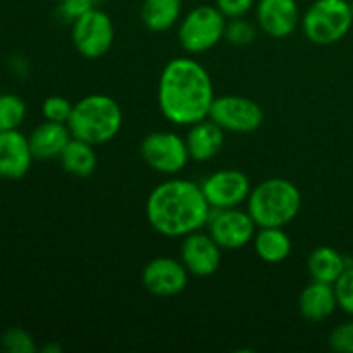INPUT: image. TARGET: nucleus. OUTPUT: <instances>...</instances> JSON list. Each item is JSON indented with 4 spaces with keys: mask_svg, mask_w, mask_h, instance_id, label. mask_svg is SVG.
<instances>
[{
    "mask_svg": "<svg viewBox=\"0 0 353 353\" xmlns=\"http://www.w3.org/2000/svg\"><path fill=\"white\" fill-rule=\"evenodd\" d=\"M209 71L193 57L168 62L159 79L157 102L161 112L176 126H192L209 117L214 102Z\"/></svg>",
    "mask_w": 353,
    "mask_h": 353,
    "instance_id": "nucleus-1",
    "label": "nucleus"
},
{
    "mask_svg": "<svg viewBox=\"0 0 353 353\" xmlns=\"http://www.w3.org/2000/svg\"><path fill=\"white\" fill-rule=\"evenodd\" d=\"M210 210L202 186L181 178L155 186L145 207L152 230L168 238H185L203 230Z\"/></svg>",
    "mask_w": 353,
    "mask_h": 353,
    "instance_id": "nucleus-2",
    "label": "nucleus"
},
{
    "mask_svg": "<svg viewBox=\"0 0 353 353\" xmlns=\"http://www.w3.org/2000/svg\"><path fill=\"white\" fill-rule=\"evenodd\" d=\"M123 126L121 105L109 95L93 93L72 105L68 128L78 140L102 145L117 137Z\"/></svg>",
    "mask_w": 353,
    "mask_h": 353,
    "instance_id": "nucleus-3",
    "label": "nucleus"
},
{
    "mask_svg": "<svg viewBox=\"0 0 353 353\" xmlns=\"http://www.w3.org/2000/svg\"><path fill=\"white\" fill-rule=\"evenodd\" d=\"M302 195L292 181L271 178L254 186L247 200V212L257 228H285L300 212Z\"/></svg>",
    "mask_w": 353,
    "mask_h": 353,
    "instance_id": "nucleus-4",
    "label": "nucleus"
},
{
    "mask_svg": "<svg viewBox=\"0 0 353 353\" xmlns=\"http://www.w3.org/2000/svg\"><path fill=\"white\" fill-rule=\"evenodd\" d=\"M353 24L350 2L316 0L302 17L303 33L312 43L331 45L347 37Z\"/></svg>",
    "mask_w": 353,
    "mask_h": 353,
    "instance_id": "nucleus-5",
    "label": "nucleus"
},
{
    "mask_svg": "<svg viewBox=\"0 0 353 353\" xmlns=\"http://www.w3.org/2000/svg\"><path fill=\"white\" fill-rule=\"evenodd\" d=\"M226 16L216 6H199L190 10L178 28L179 45L196 55L216 47L224 38Z\"/></svg>",
    "mask_w": 353,
    "mask_h": 353,
    "instance_id": "nucleus-6",
    "label": "nucleus"
},
{
    "mask_svg": "<svg viewBox=\"0 0 353 353\" xmlns=\"http://www.w3.org/2000/svg\"><path fill=\"white\" fill-rule=\"evenodd\" d=\"M145 164L161 174H178L190 162L185 138L172 131H154L140 145Z\"/></svg>",
    "mask_w": 353,
    "mask_h": 353,
    "instance_id": "nucleus-7",
    "label": "nucleus"
},
{
    "mask_svg": "<svg viewBox=\"0 0 353 353\" xmlns=\"http://www.w3.org/2000/svg\"><path fill=\"white\" fill-rule=\"evenodd\" d=\"M205 228L207 233L223 250H240L252 243L257 233L255 221L247 210H241L240 207L212 209Z\"/></svg>",
    "mask_w": 353,
    "mask_h": 353,
    "instance_id": "nucleus-8",
    "label": "nucleus"
},
{
    "mask_svg": "<svg viewBox=\"0 0 353 353\" xmlns=\"http://www.w3.org/2000/svg\"><path fill=\"white\" fill-rule=\"evenodd\" d=\"M209 119L231 133H254L264 123L261 105L247 97L223 95L214 99Z\"/></svg>",
    "mask_w": 353,
    "mask_h": 353,
    "instance_id": "nucleus-9",
    "label": "nucleus"
},
{
    "mask_svg": "<svg viewBox=\"0 0 353 353\" xmlns=\"http://www.w3.org/2000/svg\"><path fill=\"white\" fill-rule=\"evenodd\" d=\"M71 33L76 50L86 59L102 57L114 43L112 19L95 7L72 23Z\"/></svg>",
    "mask_w": 353,
    "mask_h": 353,
    "instance_id": "nucleus-10",
    "label": "nucleus"
},
{
    "mask_svg": "<svg viewBox=\"0 0 353 353\" xmlns=\"http://www.w3.org/2000/svg\"><path fill=\"white\" fill-rule=\"evenodd\" d=\"M200 186L210 209H231L243 205L252 192L248 176L238 169H221L212 172L200 183Z\"/></svg>",
    "mask_w": 353,
    "mask_h": 353,
    "instance_id": "nucleus-11",
    "label": "nucleus"
},
{
    "mask_svg": "<svg viewBox=\"0 0 353 353\" xmlns=\"http://www.w3.org/2000/svg\"><path fill=\"white\" fill-rule=\"evenodd\" d=\"M188 269L181 261L172 257H155L141 272L145 290L159 299H171L179 295L188 285Z\"/></svg>",
    "mask_w": 353,
    "mask_h": 353,
    "instance_id": "nucleus-12",
    "label": "nucleus"
},
{
    "mask_svg": "<svg viewBox=\"0 0 353 353\" xmlns=\"http://www.w3.org/2000/svg\"><path fill=\"white\" fill-rule=\"evenodd\" d=\"M221 250L223 248L214 241L209 233L202 230L183 238L181 262L188 272L196 278H209L216 274L221 265Z\"/></svg>",
    "mask_w": 353,
    "mask_h": 353,
    "instance_id": "nucleus-13",
    "label": "nucleus"
},
{
    "mask_svg": "<svg viewBox=\"0 0 353 353\" xmlns=\"http://www.w3.org/2000/svg\"><path fill=\"white\" fill-rule=\"evenodd\" d=\"M30 140L19 130L0 131V178L21 179L33 162Z\"/></svg>",
    "mask_w": 353,
    "mask_h": 353,
    "instance_id": "nucleus-14",
    "label": "nucleus"
},
{
    "mask_svg": "<svg viewBox=\"0 0 353 353\" xmlns=\"http://www.w3.org/2000/svg\"><path fill=\"white\" fill-rule=\"evenodd\" d=\"M257 21L269 37H290L300 23L299 3L296 0H259Z\"/></svg>",
    "mask_w": 353,
    "mask_h": 353,
    "instance_id": "nucleus-15",
    "label": "nucleus"
},
{
    "mask_svg": "<svg viewBox=\"0 0 353 353\" xmlns=\"http://www.w3.org/2000/svg\"><path fill=\"white\" fill-rule=\"evenodd\" d=\"M188 128L185 141L192 161L207 162L219 154L224 145V130L219 124L207 117Z\"/></svg>",
    "mask_w": 353,
    "mask_h": 353,
    "instance_id": "nucleus-16",
    "label": "nucleus"
},
{
    "mask_svg": "<svg viewBox=\"0 0 353 353\" xmlns=\"http://www.w3.org/2000/svg\"><path fill=\"white\" fill-rule=\"evenodd\" d=\"M71 138L72 134L69 131L68 124L45 119V123L34 128L33 133L28 137V140H30V147L34 159L50 161V159L61 157L62 150H64Z\"/></svg>",
    "mask_w": 353,
    "mask_h": 353,
    "instance_id": "nucleus-17",
    "label": "nucleus"
},
{
    "mask_svg": "<svg viewBox=\"0 0 353 353\" xmlns=\"http://www.w3.org/2000/svg\"><path fill=\"white\" fill-rule=\"evenodd\" d=\"M299 309L300 314L307 321H312V323H321V321L333 316L334 310L338 309L334 285H327V283L314 281L312 279V283L307 285L303 292L300 293Z\"/></svg>",
    "mask_w": 353,
    "mask_h": 353,
    "instance_id": "nucleus-18",
    "label": "nucleus"
},
{
    "mask_svg": "<svg viewBox=\"0 0 353 353\" xmlns=\"http://www.w3.org/2000/svg\"><path fill=\"white\" fill-rule=\"evenodd\" d=\"M350 265L353 264L348 262L345 255H341L340 252L331 247L316 248L307 261L310 278L314 281L327 283V285H334Z\"/></svg>",
    "mask_w": 353,
    "mask_h": 353,
    "instance_id": "nucleus-19",
    "label": "nucleus"
},
{
    "mask_svg": "<svg viewBox=\"0 0 353 353\" xmlns=\"http://www.w3.org/2000/svg\"><path fill=\"white\" fill-rule=\"evenodd\" d=\"M252 243L257 257L268 264L285 262L292 254V238L283 228H261Z\"/></svg>",
    "mask_w": 353,
    "mask_h": 353,
    "instance_id": "nucleus-20",
    "label": "nucleus"
},
{
    "mask_svg": "<svg viewBox=\"0 0 353 353\" xmlns=\"http://www.w3.org/2000/svg\"><path fill=\"white\" fill-rule=\"evenodd\" d=\"M59 161H61L62 169L69 174L76 176V178H88L97 168L95 145L72 137L62 150Z\"/></svg>",
    "mask_w": 353,
    "mask_h": 353,
    "instance_id": "nucleus-21",
    "label": "nucleus"
},
{
    "mask_svg": "<svg viewBox=\"0 0 353 353\" xmlns=\"http://www.w3.org/2000/svg\"><path fill=\"white\" fill-rule=\"evenodd\" d=\"M181 0H145L141 21L150 31H168L181 17Z\"/></svg>",
    "mask_w": 353,
    "mask_h": 353,
    "instance_id": "nucleus-22",
    "label": "nucleus"
},
{
    "mask_svg": "<svg viewBox=\"0 0 353 353\" xmlns=\"http://www.w3.org/2000/svg\"><path fill=\"white\" fill-rule=\"evenodd\" d=\"M26 117V103L12 93H0V131L19 130Z\"/></svg>",
    "mask_w": 353,
    "mask_h": 353,
    "instance_id": "nucleus-23",
    "label": "nucleus"
},
{
    "mask_svg": "<svg viewBox=\"0 0 353 353\" xmlns=\"http://www.w3.org/2000/svg\"><path fill=\"white\" fill-rule=\"evenodd\" d=\"M2 348L9 353H33L37 352L33 336L23 327H10L2 334Z\"/></svg>",
    "mask_w": 353,
    "mask_h": 353,
    "instance_id": "nucleus-24",
    "label": "nucleus"
},
{
    "mask_svg": "<svg viewBox=\"0 0 353 353\" xmlns=\"http://www.w3.org/2000/svg\"><path fill=\"white\" fill-rule=\"evenodd\" d=\"M224 38L230 43L243 47V45H250L255 40V28L254 24L248 23L243 17H234L230 23H226V31H224Z\"/></svg>",
    "mask_w": 353,
    "mask_h": 353,
    "instance_id": "nucleus-25",
    "label": "nucleus"
},
{
    "mask_svg": "<svg viewBox=\"0 0 353 353\" xmlns=\"http://www.w3.org/2000/svg\"><path fill=\"white\" fill-rule=\"evenodd\" d=\"M41 112H43V117L47 121L68 124L72 112V103L68 99H64V97H48L43 102V105H41Z\"/></svg>",
    "mask_w": 353,
    "mask_h": 353,
    "instance_id": "nucleus-26",
    "label": "nucleus"
},
{
    "mask_svg": "<svg viewBox=\"0 0 353 353\" xmlns=\"http://www.w3.org/2000/svg\"><path fill=\"white\" fill-rule=\"evenodd\" d=\"M334 292H336L338 307L353 317V265L347 268V271L334 283Z\"/></svg>",
    "mask_w": 353,
    "mask_h": 353,
    "instance_id": "nucleus-27",
    "label": "nucleus"
},
{
    "mask_svg": "<svg viewBox=\"0 0 353 353\" xmlns=\"http://www.w3.org/2000/svg\"><path fill=\"white\" fill-rule=\"evenodd\" d=\"M330 347L338 353H353V321H347L331 331Z\"/></svg>",
    "mask_w": 353,
    "mask_h": 353,
    "instance_id": "nucleus-28",
    "label": "nucleus"
},
{
    "mask_svg": "<svg viewBox=\"0 0 353 353\" xmlns=\"http://www.w3.org/2000/svg\"><path fill=\"white\" fill-rule=\"evenodd\" d=\"M93 7H95L93 0H61L59 2V14L68 23H74L78 17L85 16Z\"/></svg>",
    "mask_w": 353,
    "mask_h": 353,
    "instance_id": "nucleus-29",
    "label": "nucleus"
},
{
    "mask_svg": "<svg viewBox=\"0 0 353 353\" xmlns=\"http://www.w3.org/2000/svg\"><path fill=\"white\" fill-rule=\"evenodd\" d=\"M255 0H216V7L230 19L234 17H243L250 12Z\"/></svg>",
    "mask_w": 353,
    "mask_h": 353,
    "instance_id": "nucleus-30",
    "label": "nucleus"
},
{
    "mask_svg": "<svg viewBox=\"0 0 353 353\" xmlns=\"http://www.w3.org/2000/svg\"><path fill=\"white\" fill-rule=\"evenodd\" d=\"M9 68L14 74L21 76V78H23V76H28V72H30V64H28L26 59L21 57V55H14V57H10Z\"/></svg>",
    "mask_w": 353,
    "mask_h": 353,
    "instance_id": "nucleus-31",
    "label": "nucleus"
},
{
    "mask_svg": "<svg viewBox=\"0 0 353 353\" xmlns=\"http://www.w3.org/2000/svg\"><path fill=\"white\" fill-rule=\"evenodd\" d=\"M41 350H43L45 353H61V352H62V348L59 347V345L50 343V345H47V347L41 348Z\"/></svg>",
    "mask_w": 353,
    "mask_h": 353,
    "instance_id": "nucleus-32",
    "label": "nucleus"
},
{
    "mask_svg": "<svg viewBox=\"0 0 353 353\" xmlns=\"http://www.w3.org/2000/svg\"><path fill=\"white\" fill-rule=\"evenodd\" d=\"M107 0H93V3H95V7L97 6H102V3H105Z\"/></svg>",
    "mask_w": 353,
    "mask_h": 353,
    "instance_id": "nucleus-33",
    "label": "nucleus"
},
{
    "mask_svg": "<svg viewBox=\"0 0 353 353\" xmlns=\"http://www.w3.org/2000/svg\"><path fill=\"white\" fill-rule=\"evenodd\" d=\"M350 7H352V14H353V0L350 2Z\"/></svg>",
    "mask_w": 353,
    "mask_h": 353,
    "instance_id": "nucleus-34",
    "label": "nucleus"
}]
</instances>
